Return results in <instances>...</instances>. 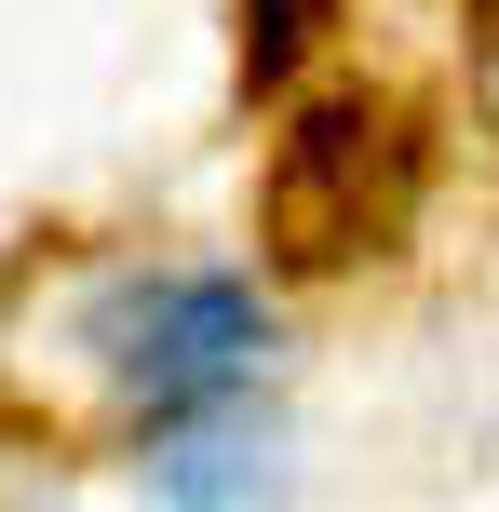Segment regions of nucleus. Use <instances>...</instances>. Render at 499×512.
<instances>
[{
  "mask_svg": "<svg viewBox=\"0 0 499 512\" xmlns=\"http://www.w3.org/2000/svg\"><path fill=\"white\" fill-rule=\"evenodd\" d=\"M419 176H432V135L405 95H311L284 135H270V176H257V256L284 283H338L365 256H392L419 230Z\"/></svg>",
  "mask_w": 499,
  "mask_h": 512,
  "instance_id": "obj_1",
  "label": "nucleus"
},
{
  "mask_svg": "<svg viewBox=\"0 0 499 512\" xmlns=\"http://www.w3.org/2000/svg\"><path fill=\"white\" fill-rule=\"evenodd\" d=\"M95 364L122 378L135 432L162 445V432H203V418L257 405L270 310H257V283H230V270H149V283H122V297L95 310Z\"/></svg>",
  "mask_w": 499,
  "mask_h": 512,
  "instance_id": "obj_2",
  "label": "nucleus"
},
{
  "mask_svg": "<svg viewBox=\"0 0 499 512\" xmlns=\"http://www.w3.org/2000/svg\"><path fill=\"white\" fill-rule=\"evenodd\" d=\"M324 14H338V0H230V54H243V81H297V54L324 41Z\"/></svg>",
  "mask_w": 499,
  "mask_h": 512,
  "instance_id": "obj_3",
  "label": "nucleus"
}]
</instances>
